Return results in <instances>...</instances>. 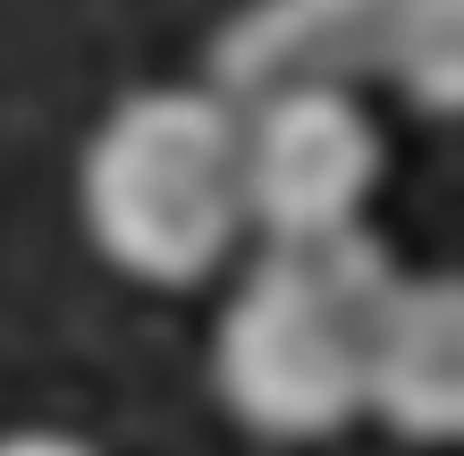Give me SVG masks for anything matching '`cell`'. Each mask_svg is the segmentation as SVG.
I'll use <instances>...</instances> for the list:
<instances>
[{
    "label": "cell",
    "instance_id": "3",
    "mask_svg": "<svg viewBox=\"0 0 464 456\" xmlns=\"http://www.w3.org/2000/svg\"><path fill=\"white\" fill-rule=\"evenodd\" d=\"M245 237H338L372 220L389 136L363 85H287L237 102Z\"/></svg>",
    "mask_w": 464,
    "mask_h": 456
},
{
    "label": "cell",
    "instance_id": "2",
    "mask_svg": "<svg viewBox=\"0 0 464 456\" xmlns=\"http://www.w3.org/2000/svg\"><path fill=\"white\" fill-rule=\"evenodd\" d=\"M85 237L111 271L144 287H203L245 246L237 102L211 85H144L93 127L76 170Z\"/></svg>",
    "mask_w": 464,
    "mask_h": 456
},
{
    "label": "cell",
    "instance_id": "5",
    "mask_svg": "<svg viewBox=\"0 0 464 456\" xmlns=\"http://www.w3.org/2000/svg\"><path fill=\"white\" fill-rule=\"evenodd\" d=\"M389 0H254L211 51V93L262 102L287 85H363L380 76Z\"/></svg>",
    "mask_w": 464,
    "mask_h": 456
},
{
    "label": "cell",
    "instance_id": "6",
    "mask_svg": "<svg viewBox=\"0 0 464 456\" xmlns=\"http://www.w3.org/2000/svg\"><path fill=\"white\" fill-rule=\"evenodd\" d=\"M380 76L422 119H456V102H464V0H389Z\"/></svg>",
    "mask_w": 464,
    "mask_h": 456
},
{
    "label": "cell",
    "instance_id": "4",
    "mask_svg": "<svg viewBox=\"0 0 464 456\" xmlns=\"http://www.w3.org/2000/svg\"><path fill=\"white\" fill-rule=\"evenodd\" d=\"M363 414L414 448L464 432V287L448 271H397L363 355Z\"/></svg>",
    "mask_w": 464,
    "mask_h": 456
},
{
    "label": "cell",
    "instance_id": "7",
    "mask_svg": "<svg viewBox=\"0 0 464 456\" xmlns=\"http://www.w3.org/2000/svg\"><path fill=\"white\" fill-rule=\"evenodd\" d=\"M0 456H93L76 432H43V422H25V432H0Z\"/></svg>",
    "mask_w": 464,
    "mask_h": 456
},
{
    "label": "cell",
    "instance_id": "1",
    "mask_svg": "<svg viewBox=\"0 0 464 456\" xmlns=\"http://www.w3.org/2000/svg\"><path fill=\"white\" fill-rule=\"evenodd\" d=\"M397 287V262L372 228L338 237H262L237 296L211 330L220 406L254 440H330L363 414L372 321Z\"/></svg>",
    "mask_w": 464,
    "mask_h": 456
}]
</instances>
